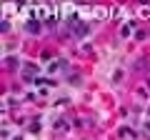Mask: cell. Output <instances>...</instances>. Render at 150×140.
Here are the masks:
<instances>
[{"label": "cell", "mask_w": 150, "mask_h": 140, "mask_svg": "<svg viewBox=\"0 0 150 140\" xmlns=\"http://www.w3.org/2000/svg\"><path fill=\"white\" fill-rule=\"evenodd\" d=\"M148 88H150V80H148Z\"/></svg>", "instance_id": "2"}, {"label": "cell", "mask_w": 150, "mask_h": 140, "mask_svg": "<svg viewBox=\"0 0 150 140\" xmlns=\"http://www.w3.org/2000/svg\"><path fill=\"white\" fill-rule=\"evenodd\" d=\"M33 73H38V65L28 63V65H25V70H23V75H25V80H30V78H33Z\"/></svg>", "instance_id": "1"}]
</instances>
